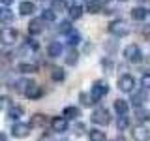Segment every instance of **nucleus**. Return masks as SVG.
Instances as JSON below:
<instances>
[{"label": "nucleus", "mask_w": 150, "mask_h": 141, "mask_svg": "<svg viewBox=\"0 0 150 141\" xmlns=\"http://www.w3.org/2000/svg\"><path fill=\"white\" fill-rule=\"evenodd\" d=\"M51 79L56 83H60V81H64L66 79V72L62 68H53V72H51Z\"/></svg>", "instance_id": "30"}, {"label": "nucleus", "mask_w": 150, "mask_h": 141, "mask_svg": "<svg viewBox=\"0 0 150 141\" xmlns=\"http://www.w3.org/2000/svg\"><path fill=\"white\" fill-rule=\"evenodd\" d=\"M146 17H148V9L146 8H143V6L131 8V19H133V21H144Z\"/></svg>", "instance_id": "16"}, {"label": "nucleus", "mask_w": 150, "mask_h": 141, "mask_svg": "<svg viewBox=\"0 0 150 141\" xmlns=\"http://www.w3.org/2000/svg\"><path fill=\"white\" fill-rule=\"evenodd\" d=\"M32 83H34V81H30V79H21V81H17L15 85H17V90H19V92H25Z\"/></svg>", "instance_id": "34"}, {"label": "nucleus", "mask_w": 150, "mask_h": 141, "mask_svg": "<svg viewBox=\"0 0 150 141\" xmlns=\"http://www.w3.org/2000/svg\"><path fill=\"white\" fill-rule=\"evenodd\" d=\"M84 0H73V6H83Z\"/></svg>", "instance_id": "43"}, {"label": "nucleus", "mask_w": 150, "mask_h": 141, "mask_svg": "<svg viewBox=\"0 0 150 141\" xmlns=\"http://www.w3.org/2000/svg\"><path fill=\"white\" fill-rule=\"evenodd\" d=\"M90 120L94 122V124L107 126L111 122V115H109V111H107L105 107H96V109L92 111V115H90Z\"/></svg>", "instance_id": "4"}, {"label": "nucleus", "mask_w": 150, "mask_h": 141, "mask_svg": "<svg viewBox=\"0 0 150 141\" xmlns=\"http://www.w3.org/2000/svg\"><path fill=\"white\" fill-rule=\"evenodd\" d=\"M17 30L15 28H11V26H4L2 30H0V41H2L4 45H13L17 41Z\"/></svg>", "instance_id": "5"}, {"label": "nucleus", "mask_w": 150, "mask_h": 141, "mask_svg": "<svg viewBox=\"0 0 150 141\" xmlns=\"http://www.w3.org/2000/svg\"><path fill=\"white\" fill-rule=\"evenodd\" d=\"M79 102H81V105H84V107H90L92 103H96L88 92H81V94H79Z\"/></svg>", "instance_id": "33"}, {"label": "nucleus", "mask_w": 150, "mask_h": 141, "mask_svg": "<svg viewBox=\"0 0 150 141\" xmlns=\"http://www.w3.org/2000/svg\"><path fill=\"white\" fill-rule=\"evenodd\" d=\"M84 130H86V126H84L83 122H77V124L73 126V132H75L77 135H83V134H84Z\"/></svg>", "instance_id": "38"}, {"label": "nucleus", "mask_w": 150, "mask_h": 141, "mask_svg": "<svg viewBox=\"0 0 150 141\" xmlns=\"http://www.w3.org/2000/svg\"><path fill=\"white\" fill-rule=\"evenodd\" d=\"M115 111L118 113V117H120V115H126V113H128V102L122 100V98L115 100Z\"/></svg>", "instance_id": "26"}, {"label": "nucleus", "mask_w": 150, "mask_h": 141, "mask_svg": "<svg viewBox=\"0 0 150 141\" xmlns=\"http://www.w3.org/2000/svg\"><path fill=\"white\" fill-rule=\"evenodd\" d=\"M17 70L21 73H36L38 72V66L32 64V62H21V64L17 66Z\"/></svg>", "instance_id": "23"}, {"label": "nucleus", "mask_w": 150, "mask_h": 141, "mask_svg": "<svg viewBox=\"0 0 150 141\" xmlns=\"http://www.w3.org/2000/svg\"><path fill=\"white\" fill-rule=\"evenodd\" d=\"M11 100H9L8 96H0V111H4V109H8L11 103H9Z\"/></svg>", "instance_id": "37"}, {"label": "nucleus", "mask_w": 150, "mask_h": 141, "mask_svg": "<svg viewBox=\"0 0 150 141\" xmlns=\"http://www.w3.org/2000/svg\"><path fill=\"white\" fill-rule=\"evenodd\" d=\"M135 119H137V122H146L150 119V113L144 109V107H135Z\"/></svg>", "instance_id": "24"}, {"label": "nucleus", "mask_w": 150, "mask_h": 141, "mask_svg": "<svg viewBox=\"0 0 150 141\" xmlns=\"http://www.w3.org/2000/svg\"><path fill=\"white\" fill-rule=\"evenodd\" d=\"M128 124H129L128 117H126V115H120V117H118V122H116V126H118V132L126 130V128H128Z\"/></svg>", "instance_id": "35"}, {"label": "nucleus", "mask_w": 150, "mask_h": 141, "mask_svg": "<svg viewBox=\"0 0 150 141\" xmlns=\"http://www.w3.org/2000/svg\"><path fill=\"white\" fill-rule=\"evenodd\" d=\"M68 13H69V19H71V21H77V19L83 17V6H71L68 9Z\"/></svg>", "instance_id": "28"}, {"label": "nucleus", "mask_w": 150, "mask_h": 141, "mask_svg": "<svg viewBox=\"0 0 150 141\" xmlns=\"http://www.w3.org/2000/svg\"><path fill=\"white\" fill-rule=\"evenodd\" d=\"M129 94H131V103H133V107H143V103L148 100V90H144V88L133 90Z\"/></svg>", "instance_id": "9"}, {"label": "nucleus", "mask_w": 150, "mask_h": 141, "mask_svg": "<svg viewBox=\"0 0 150 141\" xmlns=\"http://www.w3.org/2000/svg\"><path fill=\"white\" fill-rule=\"evenodd\" d=\"M116 11V0H105L103 2V8H101V13L105 15H111V13Z\"/></svg>", "instance_id": "27"}, {"label": "nucleus", "mask_w": 150, "mask_h": 141, "mask_svg": "<svg viewBox=\"0 0 150 141\" xmlns=\"http://www.w3.org/2000/svg\"><path fill=\"white\" fill-rule=\"evenodd\" d=\"M19 13H21L23 17L34 15V13H36V4L34 2H28V0H23L21 6H19Z\"/></svg>", "instance_id": "13"}, {"label": "nucleus", "mask_w": 150, "mask_h": 141, "mask_svg": "<svg viewBox=\"0 0 150 141\" xmlns=\"http://www.w3.org/2000/svg\"><path fill=\"white\" fill-rule=\"evenodd\" d=\"M148 13H150V9H148Z\"/></svg>", "instance_id": "48"}, {"label": "nucleus", "mask_w": 150, "mask_h": 141, "mask_svg": "<svg viewBox=\"0 0 150 141\" xmlns=\"http://www.w3.org/2000/svg\"><path fill=\"white\" fill-rule=\"evenodd\" d=\"M41 21H45V23H53V21H56V13L53 11V9H43V11H41Z\"/></svg>", "instance_id": "32"}, {"label": "nucleus", "mask_w": 150, "mask_h": 141, "mask_svg": "<svg viewBox=\"0 0 150 141\" xmlns=\"http://www.w3.org/2000/svg\"><path fill=\"white\" fill-rule=\"evenodd\" d=\"M141 85H143L144 90H150V73H144L143 77H141Z\"/></svg>", "instance_id": "36"}, {"label": "nucleus", "mask_w": 150, "mask_h": 141, "mask_svg": "<svg viewBox=\"0 0 150 141\" xmlns=\"http://www.w3.org/2000/svg\"><path fill=\"white\" fill-rule=\"evenodd\" d=\"M124 58L128 60L129 64H141L144 56H143V51H141V47H139V45L129 43V45L124 49Z\"/></svg>", "instance_id": "2"}, {"label": "nucleus", "mask_w": 150, "mask_h": 141, "mask_svg": "<svg viewBox=\"0 0 150 141\" xmlns=\"http://www.w3.org/2000/svg\"><path fill=\"white\" fill-rule=\"evenodd\" d=\"M23 115H25V109H23L21 105H9V109H8V119L19 120Z\"/></svg>", "instance_id": "19"}, {"label": "nucleus", "mask_w": 150, "mask_h": 141, "mask_svg": "<svg viewBox=\"0 0 150 141\" xmlns=\"http://www.w3.org/2000/svg\"><path fill=\"white\" fill-rule=\"evenodd\" d=\"M13 19H15V15H13V11L8 6L0 8V23H2V25H11Z\"/></svg>", "instance_id": "15"}, {"label": "nucleus", "mask_w": 150, "mask_h": 141, "mask_svg": "<svg viewBox=\"0 0 150 141\" xmlns=\"http://www.w3.org/2000/svg\"><path fill=\"white\" fill-rule=\"evenodd\" d=\"M101 8H103V2H101V0H88V2H86V11L90 13V15L101 13Z\"/></svg>", "instance_id": "18"}, {"label": "nucleus", "mask_w": 150, "mask_h": 141, "mask_svg": "<svg viewBox=\"0 0 150 141\" xmlns=\"http://www.w3.org/2000/svg\"><path fill=\"white\" fill-rule=\"evenodd\" d=\"M51 9L54 13L68 11V4H66V0H51Z\"/></svg>", "instance_id": "20"}, {"label": "nucleus", "mask_w": 150, "mask_h": 141, "mask_svg": "<svg viewBox=\"0 0 150 141\" xmlns=\"http://www.w3.org/2000/svg\"><path fill=\"white\" fill-rule=\"evenodd\" d=\"M62 51H64V47L60 41H51L49 47H47V55L51 56V58H58L60 55H62Z\"/></svg>", "instance_id": "14"}, {"label": "nucleus", "mask_w": 150, "mask_h": 141, "mask_svg": "<svg viewBox=\"0 0 150 141\" xmlns=\"http://www.w3.org/2000/svg\"><path fill=\"white\" fill-rule=\"evenodd\" d=\"M139 2H146V0H139Z\"/></svg>", "instance_id": "46"}, {"label": "nucleus", "mask_w": 150, "mask_h": 141, "mask_svg": "<svg viewBox=\"0 0 150 141\" xmlns=\"http://www.w3.org/2000/svg\"><path fill=\"white\" fill-rule=\"evenodd\" d=\"M77 62H79V53H77V49L69 47L68 55H66V64H68V66H75Z\"/></svg>", "instance_id": "21"}, {"label": "nucleus", "mask_w": 150, "mask_h": 141, "mask_svg": "<svg viewBox=\"0 0 150 141\" xmlns=\"http://www.w3.org/2000/svg\"><path fill=\"white\" fill-rule=\"evenodd\" d=\"M107 30L116 38H124V36L129 34V26L124 19H115V21H111L109 25H107Z\"/></svg>", "instance_id": "1"}, {"label": "nucleus", "mask_w": 150, "mask_h": 141, "mask_svg": "<svg viewBox=\"0 0 150 141\" xmlns=\"http://www.w3.org/2000/svg\"><path fill=\"white\" fill-rule=\"evenodd\" d=\"M26 45L30 47L32 51H38V49H40V43H38L36 40H30V38H28V40H26Z\"/></svg>", "instance_id": "40"}, {"label": "nucleus", "mask_w": 150, "mask_h": 141, "mask_svg": "<svg viewBox=\"0 0 150 141\" xmlns=\"http://www.w3.org/2000/svg\"><path fill=\"white\" fill-rule=\"evenodd\" d=\"M40 141H53V139H51V135H43V137H41Z\"/></svg>", "instance_id": "44"}, {"label": "nucleus", "mask_w": 150, "mask_h": 141, "mask_svg": "<svg viewBox=\"0 0 150 141\" xmlns=\"http://www.w3.org/2000/svg\"><path fill=\"white\" fill-rule=\"evenodd\" d=\"M0 4H2V6H11V4H13V0H0Z\"/></svg>", "instance_id": "41"}, {"label": "nucleus", "mask_w": 150, "mask_h": 141, "mask_svg": "<svg viewBox=\"0 0 150 141\" xmlns=\"http://www.w3.org/2000/svg\"><path fill=\"white\" fill-rule=\"evenodd\" d=\"M43 30H45V21H41L40 17L30 19V23H28V34L30 36H40Z\"/></svg>", "instance_id": "8"}, {"label": "nucleus", "mask_w": 150, "mask_h": 141, "mask_svg": "<svg viewBox=\"0 0 150 141\" xmlns=\"http://www.w3.org/2000/svg\"><path fill=\"white\" fill-rule=\"evenodd\" d=\"M38 2H45V0H38Z\"/></svg>", "instance_id": "47"}, {"label": "nucleus", "mask_w": 150, "mask_h": 141, "mask_svg": "<svg viewBox=\"0 0 150 141\" xmlns=\"http://www.w3.org/2000/svg\"><path fill=\"white\" fill-rule=\"evenodd\" d=\"M116 2H126V0H116Z\"/></svg>", "instance_id": "45"}, {"label": "nucleus", "mask_w": 150, "mask_h": 141, "mask_svg": "<svg viewBox=\"0 0 150 141\" xmlns=\"http://www.w3.org/2000/svg\"><path fill=\"white\" fill-rule=\"evenodd\" d=\"M88 139H90V141H107V135H105V132L94 128V130L88 132Z\"/></svg>", "instance_id": "25"}, {"label": "nucleus", "mask_w": 150, "mask_h": 141, "mask_svg": "<svg viewBox=\"0 0 150 141\" xmlns=\"http://www.w3.org/2000/svg\"><path fill=\"white\" fill-rule=\"evenodd\" d=\"M0 141H8V135L4 132H0Z\"/></svg>", "instance_id": "42"}, {"label": "nucleus", "mask_w": 150, "mask_h": 141, "mask_svg": "<svg viewBox=\"0 0 150 141\" xmlns=\"http://www.w3.org/2000/svg\"><path fill=\"white\" fill-rule=\"evenodd\" d=\"M107 94H109V85H107V81H94L92 88H90V96H92L94 102H100Z\"/></svg>", "instance_id": "3"}, {"label": "nucleus", "mask_w": 150, "mask_h": 141, "mask_svg": "<svg viewBox=\"0 0 150 141\" xmlns=\"http://www.w3.org/2000/svg\"><path fill=\"white\" fill-rule=\"evenodd\" d=\"M11 135L17 139H25L30 135V124H25V122H15L11 126Z\"/></svg>", "instance_id": "7"}, {"label": "nucleus", "mask_w": 150, "mask_h": 141, "mask_svg": "<svg viewBox=\"0 0 150 141\" xmlns=\"http://www.w3.org/2000/svg\"><path fill=\"white\" fill-rule=\"evenodd\" d=\"M79 43H81V34H79V32H77V30L73 28V30H71V32L68 34V45H69V47H73V49H75V47H77Z\"/></svg>", "instance_id": "22"}, {"label": "nucleus", "mask_w": 150, "mask_h": 141, "mask_svg": "<svg viewBox=\"0 0 150 141\" xmlns=\"http://www.w3.org/2000/svg\"><path fill=\"white\" fill-rule=\"evenodd\" d=\"M118 88H120L122 92H126V94L133 92V88H135V79H133V75H129V73L120 75V77H118Z\"/></svg>", "instance_id": "6"}, {"label": "nucleus", "mask_w": 150, "mask_h": 141, "mask_svg": "<svg viewBox=\"0 0 150 141\" xmlns=\"http://www.w3.org/2000/svg\"><path fill=\"white\" fill-rule=\"evenodd\" d=\"M141 34H143L144 41H148V43H150V25H144L143 30H141Z\"/></svg>", "instance_id": "39"}, {"label": "nucleus", "mask_w": 150, "mask_h": 141, "mask_svg": "<svg viewBox=\"0 0 150 141\" xmlns=\"http://www.w3.org/2000/svg\"><path fill=\"white\" fill-rule=\"evenodd\" d=\"M23 94H25L28 100H38V98H41L43 90H41V87H40V85L32 83V85H30V87H28V88H26V90L23 92Z\"/></svg>", "instance_id": "12"}, {"label": "nucleus", "mask_w": 150, "mask_h": 141, "mask_svg": "<svg viewBox=\"0 0 150 141\" xmlns=\"http://www.w3.org/2000/svg\"><path fill=\"white\" fill-rule=\"evenodd\" d=\"M64 119L66 120H77L79 117H81V109H79V107H75V105H68L64 109Z\"/></svg>", "instance_id": "17"}, {"label": "nucleus", "mask_w": 150, "mask_h": 141, "mask_svg": "<svg viewBox=\"0 0 150 141\" xmlns=\"http://www.w3.org/2000/svg\"><path fill=\"white\" fill-rule=\"evenodd\" d=\"M131 135H133L135 141H148V139H150V130L146 128V126L139 124V126H135V128H133Z\"/></svg>", "instance_id": "11"}, {"label": "nucleus", "mask_w": 150, "mask_h": 141, "mask_svg": "<svg viewBox=\"0 0 150 141\" xmlns=\"http://www.w3.org/2000/svg\"><path fill=\"white\" fill-rule=\"evenodd\" d=\"M56 30H58L60 34H66V36H68L69 32L73 30V26H71V21H60V23H58V28H56Z\"/></svg>", "instance_id": "31"}, {"label": "nucleus", "mask_w": 150, "mask_h": 141, "mask_svg": "<svg viewBox=\"0 0 150 141\" xmlns=\"http://www.w3.org/2000/svg\"><path fill=\"white\" fill-rule=\"evenodd\" d=\"M51 128H53L54 134H64V132H68V120L64 117H53L51 119Z\"/></svg>", "instance_id": "10"}, {"label": "nucleus", "mask_w": 150, "mask_h": 141, "mask_svg": "<svg viewBox=\"0 0 150 141\" xmlns=\"http://www.w3.org/2000/svg\"><path fill=\"white\" fill-rule=\"evenodd\" d=\"M45 124H47V117L41 115V113H36V115L32 117V120H30V128L32 126H45Z\"/></svg>", "instance_id": "29"}]
</instances>
